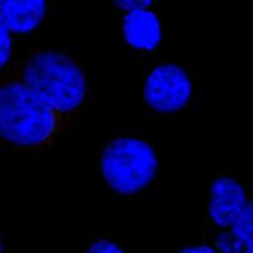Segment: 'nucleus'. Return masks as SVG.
I'll return each mask as SVG.
<instances>
[{
  "instance_id": "f257e3e1",
  "label": "nucleus",
  "mask_w": 253,
  "mask_h": 253,
  "mask_svg": "<svg viewBox=\"0 0 253 253\" xmlns=\"http://www.w3.org/2000/svg\"><path fill=\"white\" fill-rule=\"evenodd\" d=\"M18 79L71 126L87 94V81L80 63L53 48L32 52L23 61Z\"/></svg>"
},
{
  "instance_id": "f03ea898",
  "label": "nucleus",
  "mask_w": 253,
  "mask_h": 253,
  "mask_svg": "<svg viewBox=\"0 0 253 253\" xmlns=\"http://www.w3.org/2000/svg\"><path fill=\"white\" fill-rule=\"evenodd\" d=\"M70 126L19 79L0 85V137L29 151L44 150Z\"/></svg>"
},
{
  "instance_id": "7ed1b4c3",
  "label": "nucleus",
  "mask_w": 253,
  "mask_h": 253,
  "mask_svg": "<svg viewBox=\"0 0 253 253\" xmlns=\"http://www.w3.org/2000/svg\"><path fill=\"white\" fill-rule=\"evenodd\" d=\"M158 170L153 147L133 137H119L104 147L100 171L108 186L121 195H134L152 182Z\"/></svg>"
},
{
  "instance_id": "20e7f679",
  "label": "nucleus",
  "mask_w": 253,
  "mask_h": 253,
  "mask_svg": "<svg viewBox=\"0 0 253 253\" xmlns=\"http://www.w3.org/2000/svg\"><path fill=\"white\" fill-rule=\"evenodd\" d=\"M191 92L193 84L187 72L175 63L157 65L144 80V101L151 109L164 114L184 109Z\"/></svg>"
},
{
  "instance_id": "39448f33",
  "label": "nucleus",
  "mask_w": 253,
  "mask_h": 253,
  "mask_svg": "<svg viewBox=\"0 0 253 253\" xmlns=\"http://www.w3.org/2000/svg\"><path fill=\"white\" fill-rule=\"evenodd\" d=\"M247 204L245 187L236 178L221 176L211 182L208 213L215 225L230 229Z\"/></svg>"
},
{
  "instance_id": "423d86ee",
  "label": "nucleus",
  "mask_w": 253,
  "mask_h": 253,
  "mask_svg": "<svg viewBox=\"0 0 253 253\" xmlns=\"http://www.w3.org/2000/svg\"><path fill=\"white\" fill-rule=\"evenodd\" d=\"M46 13L44 0H0V22L15 35H27L37 29Z\"/></svg>"
},
{
  "instance_id": "0eeeda50",
  "label": "nucleus",
  "mask_w": 253,
  "mask_h": 253,
  "mask_svg": "<svg viewBox=\"0 0 253 253\" xmlns=\"http://www.w3.org/2000/svg\"><path fill=\"white\" fill-rule=\"evenodd\" d=\"M122 31L124 41L138 51H153L162 38L160 19L150 9L124 14Z\"/></svg>"
},
{
  "instance_id": "6e6552de",
  "label": "nucleus",
  "mask_w": 253,
  "mask_h": 253,
  "mask_svg": "<svg viewBox=\"0 0 253 253\" xmlns=\"http://www.w3.org/2000/svg\"><path fill=\"white\" fill-rule=\"evenodd\" d=\"M229 230L237 238L243 253H253V202H248Z\"/></svg>"
},
{
  "instance_id": "1a4fd4ad",
  "label": "nucleus",
  "mask_w": 253,
  "mask_h": 253,
  "mask_svg": "<svg viewBox=\"0 0 253 253\" xmlns=\"http://www.w3.org/2000/svg\"><path fill=\"white\" fill-rule=\"evenodd\" d=\"M12 33L0 22V70H3L12 56Z\"/></svg>"
},
{
  "instance_id": "9d476101",
  "label": "nucleus",
  "mask_w": 253,
  "mask_h": 253,
  "mask_svg": "<svg viewBox=\"0 0 253 253\" xmlns=\"http://www.w3.org/2000/svg\"><path fill=\"white\" fill-rule=\"evenodd\" d=\"M84 253H124L117 243L108 239H99L94 242Z\"/></svg>"
},
{
  "instance_id": "9b49d317",
  "label": "nucleus",
  "mask_w": 253,
  "mask_h": 253,
  "mask_svg": "<svg viewBox=\"0 0 253 253\" xmlns=\"http://www.w3.org/2000/svg\"><path fill=\"white\" fill-rule=\"evenodd\" d=\"M115 6L124 13H132L137 12V10H142V9H148L152 1L150 0H117L114 1Z\"/></svg>"
},
{
  "instance_id": "f8f14e48",
  "label": "nucleus",
  "mask_w": 253,
  "mask_h": 253,
  "mask_svg": "<svg viewBox=\"0 0 253 253\" xmlns=\"http://www.w3.org/2000/svg\"><path fill=\"white\" fill-rule=\"evenodd\" d=\"M180 253H218V251L210 246H191L184 248Z\"/></svg>"
},
{
  "instance_id": "ddd939ff",
  "label": "nucleus",
  "mask_w": 253,
  "mask_h": 253,
  "mask_svg": "<svg viewBox=\"0 0 253 253\" xmlns=\"http://www.w3.org/2000/svg\"><path fill=\"white\" fill-rule=\"evenodd\" d=\"M3 252V242H1V239H0V253Z\"/></svg>"
}]
</instances>
